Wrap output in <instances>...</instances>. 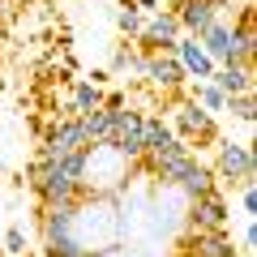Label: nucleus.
Masks as SVG:
<instances>
[{
  "mask_svg": "<svg viewBox=\"0 0 257 257\" xmlns=\"http://www.w3.org/2000/svg\"><path fill=\"white\" fill-rule=\"evenodd\" d=\"M0 5H5V0H0Z\"/></svg>",
  "mask_w": 257,
  "mask_h": 257,
  "instance_id": "nucleus-27",
  "label": "nucleus"
},
{
  "mask_svg": "<svg viewBox=\"0 0 257 257\" xmlns=\"http://www.w3.org/2000/svg\"><path fill=\"white\" fill-rule=\"evenodd\" d=\"M214 180L219 184H253V176H257V159H253V146L248 142H231V138H223L219 142V155H214Z\"/></svg>",
  "mask_w": 257,
  "mask_h": 257,
  "instance_id": "nucleus-3",
  "label": "nucleus"
},
{
  "mask_svg": "<svg viewBox=\"0 0 257 257\" xmlns=\"http://www.w3.org/2000/svg\"><path fill=\"white\" fill-rule=\"evenodd\" d=\"M197 47H202V52L214 60V69H219L223 56H227V47H231V22H214V26L197 39Z\"/></svg>",
  "mask_w": 257,
  "mask_h": 257,
  "instance_id": "nucleus-16",
  "label": "nucleus"
},
{
  "mask_svg": "<svg viewBox=\"0 0 257 257\" xmlns=\"http://www.w3.org/2000/svg\"><path fill=\"white\" fill-rule=\"evenodd\" d=\"M189 257H236L227 231H189Z\"/></svg>",
  "mask_w": 257,
  "mask_h": 257,
  "instance_id": "nucleus-14",
  "label": "nucleus"
},
{
  "mask_svg": "<svg viewBox=\"0 0 257 257\" xmlns=\"http://www.w3.org/2000/svg\"><path fill=\"white\" fill-rule=\"evenodd\" d=\"M240 240H244V248H253V244H257V223H253V219L244 223V236H240Z\"/></svg>",
  "mask_w": 257,
  "mask_h": 257,
  "instance_id": "nucleus-23",
  "label": "nucleus"
},
{
  "mask_svg": "<svg viewBox=\"0 0 257 257\" xmlns=\"http://www.w3.org/2000/svg\"><path fill=\"white\" fill-rule=\"evenodd\" d=\"M176 39H180V22H176V13H172V9H155L146 22H142L138 43L146 47L150 56H155V52L172 56V52H176Z\"/></svg>",
  "mask_w": 257,
  "mask_h": 257,
  "instance_id": "nucleus-7",
  "label": "nucleus"
},
{
  "mask_svg": "<svg viewBox=\"0 0 257 257\" xmlns=\"http://www.w3.org/2000/svg\"><path fill=\"white\" fill-rule=\"evenodd\" d=\"M223 13H227V0H180L176 22L184 39H202L214 22H223Z\"/></svg>",
  "mask_w": 257,
  "mask_h": 257,
  "instance_id": "nucleus-5",
  "label": "nucleus"
},
{
  "mask_svg": "<svg viewBox=\"0 0 257 257\" xmlns=\"http://www.w3.org/2000/svg\"><path fill=\"white\" fill-rule=\"evenodd\" d=\"M240 206H244L248 219L257 214V189H253V184H240Z\"/></svg>",
  "mask_w": 257,
  "mask_h": 257,
  "instance_id": "nucleus-22",
  "label": "nucleus"
},
{
  "mask_svg": "<svg viewBox=\"0 0 257 257\" xmlns=\"http://www.w3.org/2000/svg\"><path fill=\"white\" fill-rule=\"evenodd\" d=\"M210 86H219L223 94H248L253 90V64H223V69H214Z\"/></svg>",
  "mask_w": 257,
  "mask_h": 257,
  "instance_id": "nucleus-15",
  "label": "nucleus"
},
{
  "mask_svg": "<svg viewBox=\"0 0 257 257\" xmlns=\"http://www.w3.org/2000/svg\"><path fill=\"white\" fill-rule=\"evenodd\" d=\"M193 163H197V155L189 150V142H176V146L167 150L159 163H150V176L159 180V189H176V184H180V176L189 172Z\"/></svg>",
  "mask_w": 257,
  "mask_h": 257,
  "instance_id": "nucleus-10",
  "label": "nucleus"
},
{
  "mask_svg": "<svg viewBox=\"0 0 257 257\" xmlns=\"http://www.w3.org/2000/svg\"><path fill=\"white\" fill-rule=\"evenodd\" d=\"M142 73H146V82L155 86V90H163V94H180L184 90V69H180V60L176 56H163V52H155V56H142Z\"/></svg>",
  "mask_w": 257,
  "mask_h": 257,
  "instance_id": "nucleus-8",
  "label": "nucleus"
},
{
  "mask_svg": "<svg viewBox=\"0 0 257 257\" xmlns=\"http://www.w3.org/2000/svg\"><path fill=\"white\" fill-rule=\"evenodd\" d=\"M176 142H180V138L172 133V124H167L163 116H146V120H142V163H146V167L159 163Z\"/></svg>",
  "mask_w": 257,
  "mask_h": 257,
  "instance_id": "nucleus-9",
  "label": "nucleus"
},
{
  "mask_svg": "<svg viewBox=\"0 0 257 257\" xmlns=\"http://www.w3.org/2000/svg\"><path fill=\"white\" fill-rule=\"evenodd\" d=\"M82 167H86V150H77V155L60 159V163H30L26 180L30 189H35V197L43 206H56V202H77V197H86L82 189Z\"/></svg>",
  "mask_w": 257,
  "mask_h": 257,
  "instance_id": "nucleus-1",
  "label": "nucleus"
},
{
  "mask_svg": "<svg viewBox=\"0 0 257 257\" xmlns=\"http://www.w3.org/2000/svg\"><path fill=\"white\" fill-rule=\"evenodd\" d=\"M223 111H231L240 124H257V99H253V90H248V94H231Z\"/></svg>",
  "mask_w": 257,
  "mask_h": 257,
  "instance_id": "nucleus-19",
  "label": "nucleus"
},
{
  "mask_svg": "<svg viewBox=\"0 0 257 257\" xmlns=\"http://www.w3.org/2000/svg\"><path fill=\"white\" fill-rule=\"evenodd\" d=\"M133 9H159V0H128Z\"/></svg>",
  "mask_w": 257,
  "mask_h": 257,
  "instance_id": "nucleus-26",
  "label": "nucleus"
},
{
  "mask_svg": "<svg viewBox=\"0 0 257 257\" xmlns=\"http://www.w3.org/2000/svg\"><path fill=\"white\" fill-rule=\"evenodd\" d=\"M231 223V206L223 193H210V197H197V202H189V210H184V227L189 231H227Z\"/></svg>",
  "mask_w": 257,
  "mask_h": 257,
  "instance_id": "nucleus-6",
  "label": "nucleus"
},
{
  "mask_svg": "<svg viewBox=\"0 0 257 257\" xmlns=\"http://www.w3.org/2000/svg\"><path fill=\"white\" fill-rule=\"evenodd\" d=\"M77 150H86V138H82V124H77V116L52 120V128H47V138H43V146H39V163H60V159L77 155Z\"/></svg>",
  "mask_w": 257,
  "mask_h": 257,
  "instance_id": "nucleus-4",
  "label": "nucleus"
},
{
  "mask_svg": "<svg viewBox=\"0 0 257 257\" xmlns=\"http://www.w3.org/2000/svg\"><path fill=\"white\" fill-rule=\"evenodd\" d=\"M124 69H142V56L133 52V47H116V52H111V69L107 73H124Z\"/></svg>",
  "mask_w": 257,
  "mask_h": 257,
  "instance_id": "nucleus-20",
  "label": "nucleus"
},
{
  "mask_svg": "<svg viewBox=\"0 0 257 257\" xmlns=\"http://www.w3.org/2000/svg\"><path fill=\"white\" fill-rule=\"evenodd\" d=\"M172 120H176L172 133H180V142H193V138H206V142H210L214 138V116H210V111H202L197 103H180V107L172 111Z\"/></svg>",
  "mask_w": 257,
  "mask_h": 257,
  "instance_id": "nucleus-11",
  "label": "nucleus"
},
{
  "mask_svg": "<svg viewBox=\"0 0 257 257\" xmlns=\"http://www.w3.org/2000/svg\"><path fill=\"white\" fill-rule=\"evenodd\" d=\"M99 257H138V253H128V248L116 244V248H107V253H99Z\"/></svg>",
  "mask_w": 257,
  "mask_h": 257,
  "instance_id": "nucleus-25",
  "label": "nucleus"
},
{
  "mask_svg": "<svg viewBox=\"0 0 257 257\" xmlns=\"http://www.w3.org/2000/svg\"><path fill=\"white\" fill-rule=\"evenodd\" d=\"M99 107H103V90H99L94 82H77L69 111H73V116H86V111H99Z\"/></svg>",
  "mask_w": 257,
  "mask_h": 257,
  "instance_id": "nucleus-17",
  "label": "nucleus"
},
{
  "mask_svg": "<svg viewBox=\"0 0 257 257\" xmlns=\"http://www.w3.org/2000/svg\"><path fill=\"white\" fill-rule=\"evenodd\" d=\"M133 167L116 155V150L103 142V146H86V167H82V189L86 193H103V197H116L128 184Z\"/></svg>",
  "mask_w": 257,
  "mask_h": 257,
  "instance_id": "nucleus-2",
  "label": "nucleus"
},
{
  "mask_svg": "<svg viewBox=\"0 0 257 257\" xmlns=\"http://www.w3.org/2000/svg\"><path fill=\"white\" fill-rule=\"evenodd\" d=\"M5 253H9V257H26V231H22V227L5 231Z\"/></svg>",
  "mask_w": 257,
  "mask_h": 257,
  "instance_id": "nucleus-21",
  "label": "nucleus"
},
{
  "mask_svg": "<svg viewBox=\"0 0 257 257\" xmlns=\"http://www.w3.org/2000/svg\"><path fill=\"white\" fill-rule=\"evenodd\" d=\"M176 60H180V69H184V77H197V82H210L214 77V60L210 56L202 52V47H197V39H176Z\"/></svg>",
  "mask_w": 257,
  "mask_h": 257,
  "instance_id": "nucleus-12",
  "label": "nucleus"
},
{
  "mask_svg": "<svg viewBox=\"0 0 257 257\" xmlns=\"http://www.w3.org/2000/svg\"><path fill=\"white\" fill-rule=\"evenodd\" d=\"M142 22H146V18H142V9H133L128 0L116 9V30H120L124 39H138V35H142Z\"/></svg>",
  "mask_w": 257,
  "mask_h": 257,
  "instance_id": "nucleus-18",
  "label": "nucleus"
},
{
  "mask_svg": "<svg viewBox=\"0 0 257 257\" xmlns=\"http://www.w3.org/2000/svg\"><path fill=\"white\" fill-rule=\"evenodd\" d=\"M86 82H94V86H99V90H103V86H107V82H111V73H107V69H94V73H90V77H86Z\"/></svg>",
  "mask_w": 257,
  "mask_h": 257,
  "instance_id": "nucleus-24",
  "label": "nucleus"
},
{
  "mask_svg": "<svg viewBox=\"0 0 257 257\" xmlns=\"http://www.w3.org/2000/svg\"><path fill=\"white\" fill-rule=\"evenodd\" d=\"M176 193H180L184 202H197V197H210V193H219V180H214V172H210V163H197L189 167V172L180 176V184H176Z\"/></svg>",
  "mask_w": 257,
  "mask_h": 257,
  "instance_id": "nucleus-13",
  "label": "nucleus"
}]
</instances>
